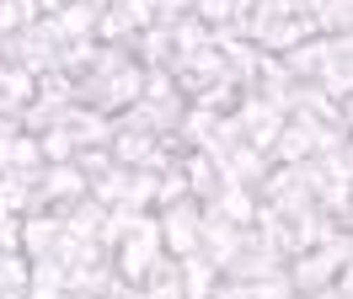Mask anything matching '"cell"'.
I'll return each instance as SVG.
<instances>
[{"mask_svg":"<svg viewBox=\"0 0 353 299\" xmlns=\"http://www.w3.org/2000/svg\"><path fill=\"white\" fill-rule=\"evenodd\" d=\"M139 96H145V64L134 59V48H123V43H102L91 70L75 75V102L97 107L108 118L129 112Z\"/></svg>","mask_w":353,"mask_h":299,"instance_id":"obj_1","label":"cell"},{"mask_svg":"<svg viewBox=\"0 0 353 299\" xmlns=\"http://www.w3.org/2000/svg\"><path fill=\"white\" fill-rule=\"evenodd\" d=\"M353 262V235L348 230H332L327 240H316L310 251L289 256V283H294V294H316V289H327L332 278H343V267Z\"/></svg>","mask_w":353,"mask_h":299,"instance_id":"obj_2","label":"cell"},{"mask_svg":"<svg viewBox=\"0 0 353 299\" xmlns=\"http://www.w3.org/2000/svg\"><path fill=\"white\" fill-rule=\"evenodd\" d=\"M0 54H6V64H22L32 75H48V70H59L65 32H59L54 17H38V21H27V27H17V32H6V38H0Z\"/></svg>","mask_w":353,"mask_h":299,"instance_id":"obj_3","label":"cell"},{"mask_svg":"<svg viewBox=\"0 0 353 299\" xmlns=\"http://www.w3.org/2000/svg\"><path fill=\"white\" fill-rule=\"evenodd\" d=\"M161 262H166V240H161V219H155V209H150L129 235H123V240H118L112 267H118V278H123V283H145Z\"/></svg>","mask_w":353,"mask_h":299,"instance_id":"obj_4","label":"cell"},{"mask_svg":"<svg viewBox=\"0 0 353 299\" xmlns=\"http://www.w3.org/2000/svg\"><path fill=\"white\" fill-rule=\"evenodd\" d=\"M161 219V240H166V256H193L203 240V203L199 198H176L166 209H155Z\"/></svg>","mask_w":353,"mask_h":299,"instance_id":"obj_5","label":"cell"},{"mask_svg":"<svg viewBox=\"0 0 353 299\" xmlns=\"http://www.w3.org/2000/svg\"><path fill=\"white\" fill-rule=\"evenodd\" d=\"M81 198H91V176L75 166V161H48L43 176H38V209L65 214V209H75Z\"/></svg>","mask_w":353,"mask_h":299,"instance_id":"obj_6","label":"cell"},{"mask_svg":"<svg viewBox=\"0 0 353 299\" xmlns=\"http://www.w3.org/2000/svg\"><path fill=\"white\" fill-rule=\"evenodd\" d=\"M246 240H252V225H230L225 214L203 209V240H199V251L220 267V278L236 267V256L246 251Z\"/></svg>","mask_w":353,"mask_h":299,"instance_id":"obj_7","label":"cell"},{"mask_svg":"<svg viewBox=\"0 0 353 299\" xmlns=\"http://www.w3.org/2000/svg\"><path fill=\"white\" fill-rule=\"evenodd\" d=\"M236 118H241V134H246V145H257V150H273V139H279V128H284V107L279 102H268L263 91H241V102H236Z\"/></svg>","mask_w":353,"mask_h":299,"instance_id":"obj_8","label":"cell"},{"mask_svg":"<svg viewBox=\"0 0 353 299\" xmlns=\"http://www.w3.org/2000/svg\"><path fill=\"white\" fill-rule=\"evenodd\" d=\"M220 171H225V182H241V187H263V176L273 171V155L241 139V145H230V150L220 155Z\"/></svg>","mask_w":353,"mask_h":299,"instance_id":"obj_9","label":"cell"},{"mask_svg":"<svg viewBox=\"0 0 353 299\" xmlns=\"http://www.w3.org/2000/svg\"><path fill=\"white\" fill-rule=\"evenodd\" d=\"M59 230H65V214H54V209L22 214V256H27V262H32V256H54Z\"/></svg>","mask_w":353,"mask_h":299,"instance_id":"obj_10","label":"cell"},{"mask_svg":"<svg viewBox=\"0 0 353 299\" xmlns=\"http://www.w3.org/2000/svg\"><path fill=\"white\" fill-rule=\"evenodd\" d=\"M182 171H188V192H193L199 203H209V198L225 187V171L209 150H182Z\"/></svg>","mask_w":353,"mask_h":299,"instance_id":"obj_11","label":"cell"},{"mask_svg":"<svg viewBox=\"0 0 353 299\" xmlns=\"http://www.w3.org/2000/svg\"><path fill=\"white\" fill-rule=\"evenodd\" d=\"M203 209H214L225 214L230 225H257V209H263V198H257V187H241V182H225Z\"/></svg>","mask_w":353,"mask_h":299,"instance_id":"obj_12","label":"cell"},{"mask_svg":"<svg viewBox=\"0 0 353 299\" xmlns=\"http://www.w3.org/2000/svg\"><path fill=\"white\" fill-rule=\"evenodd\" d=\"M32 96H38V75L22 70V64H0V112H11V118H17Z\"/></svg>","mask_w":353,"mask_h":299,"instance_id":"obj_13","label":"cell"},{"mask_svg":"<svg viewBox=\"0 0 353 299\" xmlns=\"http://www.w3.org/2000/svg\"><path fill=\"white\" fill-rule=\"evenodd\" d=\"M176 273H182V294H188V299H209L214 289H220V267H214L203 251L176 256Z\"/></svg>","mask_w":353,"mask_h":299,"instance_id":"obj_14","label":"cell"},{"mask_svg":"<svg viewBox=\"0 0 353 299\" xmlns=\"http://www.w3.org/2000/svg\"><path fill=\"white\" fill-rule=\"evenodd\" d=\"M65 262L59 256H32V273H27V299H65Z\"/></svg>","mask_w":353,"mask_h":299,"instance_id":"obj_15","label":"cell"},{"mask_svg":"<svg viewBox=\"0 0 353 299\" xmlns=\"http://www.w3.org/2000/svg\"><path fill=\"white\" fill-rule=\"evenodd\" d=\"M102 0H70L65 11H54V21H59V32H65V43L75 38H97V21H102Z\"/></svg>","mask_w":353,"mask_h":299,"instance_id":"obj_16","label":"cell"},{"mask_svg":"<svg viewBox=\"0 0 353 299\" xmlns=\"http://www.w3.org/2000/svg\"><path fill=\"white\" fill-rule=\"evenodd\" d=\"M310 17H316V27H321V32H348L353 27V0H316V11H310Z\"/></svg>","mask_w":353,"mask_h":299,"instance_id":"obj_17","label":"cell"},{"mask_svg":"<svg viewBox=\"0 0 353 299\" xmlns=\"http://www.w3.org/2000/svg\"><path fill=\"white\" fill-rule=\"evenodd\" d=\"M193 17L209 21V27H225V21L236 17V0H193Z\"/></svg>","mask_w":353,"mask_h":299,"instance_id":"obj_18","label":"cell"},{"mask_svg":"<svg viewBox=\"0 0 353 299\" xmlns=\"http://www.w3.org/2000/svg\"><path fill=\"white\" fill-rule=\"evenodd\" d=\"M75 166H81L91 182H97V176H102L108 166H118V161H112V150H108V145H97V150H81V155H75Z\"/></svg>","mask_w":353,"mask_h":299,"instance_id":"obj_19","label":"cell"},{"mask_svg":"<svg viewBox=\"0 0 353 299\" xmlns=\"http://www.w3.org/2000/svg\"><path fill=\"white\" fill-rule=\"evenodd\" d=\"M310 299H353V283H343V278H332L327 289H316Z\"/></svg>","mask_w":353,"mask_h":299,"instance_id":"obj_20","label":"cell"},{"mask_svg":"<svg viewBox=\"0 0 353 299\" xmlns=\"http://www.w3.org/2000/svg\"><path fill=\"white\" fill-rule=\"evenodd\" d=\"M332 219H337V230H348V235H353V192H348V203L332 214Z\"/></svg>","mask_w":353,"mask_h":299,"instance_id":"obj_21","label":"cell"},{"mask_svg":"<svg viewBox=\"0 0 353 299\" xmlns=\"http://www.w3.org/2000/svg\"><path fill=\"white\" fill-rule=\"evenodd\" d=\"M343 123L353 128V96H348V102H343Z\"/></svg>","mask_w":353,"mask_h":299,"instance_id":"obj_22","label":"cell"},{"mask_svg":"<svg viewBox=\"0 0 353 299\" xmlns=\"http://www.w3.org/2000/svg\"><path fill=\"white\" fill-rule=\"evenodd\" d=\"M65 299H97V294H75V289H70V294H65Z\"/></svg>","mask_w":353,"mask_h":299,"instance_id":"obj_23","label":"cell"},{"mask_svg":"<svg viewBox=\"0 0 353 299\" xmlns=\"http://www.w3.org/2000/svg\"><path fill=\"white\" fill-rule=\"evenodd\" d=\"M289 299H300V294H289Z\"/></svg>","mask_w":353,"mask_h":299,"instance_id":"obj_24","label":"cell"}]
</instances>
